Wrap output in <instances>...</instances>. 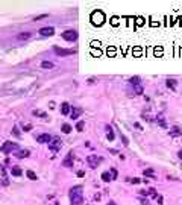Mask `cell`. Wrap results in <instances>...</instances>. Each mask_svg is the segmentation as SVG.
Listing matches in <instances>:
<instances>
[{
	"instance_id": "10",
	"label": "cell",
	"mask_w": 182,
	"mask_h": 205,
	"mask_svg": "<svg viewBox=\"0 0 182 205\" xmlns=\"http://www.w3.org/2000/svg\"><path fill=\"white\" fill-rule=\"evenodd\" d=\"M38 34L43 35V37H52V35L55 34V29H53V28H49V26H47V28H41V29H39Z\"/></svg>"
},
{
	"instance_id": "7",
	"label": "cell",
	"mask_w": 182,
	"mask_h": 205,
	"mask_svg": "<svg viewBox=\"0 0 182 205\" xmlns=\"http://www.w3.org/2000/svg\"><path fill=\"white\" fill-rule=\"evenodd\" d=\"M61 148H62V141L58 138V137H55V138H53V140L50 141V143H49V149H50L53 154H56Z\"/></svg>"
},
{
	"instance_id": "8",
	"label": "cell",
	"mask_w": 182,
	"mask_h": 205,
	"mask_svg": "<svg viewBox=\"0 0 182 205\" xmlns=\"http://www.w3.org/2000/svg\"><path fill=\"white\" fill-rule=\"evenodd\" d=\"M73 163H74V154L70 150V152L67 154V157L64 158L62 166H64V167H73Z\"/></svg>"
},
{
	"instance_id": "42",
	"label": "cell",
	"mask_w": 182,
	"mask_h": 205,
	"mask_svg": "<svg viewBox=\"0 0 182 205\" xmlns=\"http://www.w3.org/2000/svg\"><path fill=\"white\" fill-rule=\"evenodd\" d=\"M108 205H117V204H115V202H114V200H111V202H109Z\"/></svg>"
},
{
	"instance_id": "38",
	"label": "cell",
	"mask_w": 182,
	"mask_h": 205,
	"mask_svg": "<svg viewBox=\"0 0 182 205\" xmlns=\"http://www.w3.org/2000/svg\"><path fill=\"white\" fill-rule=\"evenodd\" d=\"M134 126H135V128H138V129H140V131H143V126H141V125H140V123H134Z\"/></svg>"
},
{
	"instance_id": "5",
	"label": "cell",
	"mask_w": 182,
	"mask_h": 205,
	"mask_svg": "<svg viewBox=\"0 0 182 205\" xmlns=\"http://www.w3.org/2000/svg\"><path fill=\"white\" fill-rule=\"evenodd\" d=\"M102 161H103V158L97 157V155H88V158H87V163H88V166H90L91 169H96Z\"/></svg>"
},
{
	"instance_id": "29",
	"label": "cell",
	"mask_w": 182,
	"mask_h": 205,
	"mask_svg": "<svg viewBox=\"0 0 182 205\" xmlns=\"http://www.w3.org/2000/svg\"><path fill=\"white\" fill-rule=\"evenodd\" d=\"M134 93H135V94H143V87H141V85L134 87Z\"/></svg>"
},
{
	"instance_id": "31",
	"label": "cell",
	"mask_w": 182,
	"mask_h": 205,
	"mask_svg": "<svg viewBox=\"0 0 182 205\" xmlns=\"http://www.w3.org/2000/svg\"><path fill=\"white\" fill-rule=\"evenodd\" d=\"M44 18H47V14H41V15H37L34 18V21H38V20H44Z\"/></svg>"
},
{
	"instance_id": "25",
	"label": "cell",
	"mask_w": 182,
	"mask_h": 205,
	"mask_svg": "<svg viewBox=\"0 0 182 205\" xmlns=\"http://www.w3.org/2000/svg\"><path fill=\"white\" fill-rule=\"evenodd\" d=\"M32 114H34V115H39V117H43V119H47V114L43 113V111H38V109H34Z\"/></svg>"
},
{
	"instance_id": "12",
	"label": "cell",
	"mask_w": 182,
	"mask_h": 205,
	"mask_svg": "<svg viewBox=\"0 0 182 205\" xmlns=\"http://www.w3.org/2000/svg\"><path fill=\"white\" fill-rule=\"evenodd\" d=\"M166 85L170 88L171 91H176V85H177V82H176V79H171V78H168L167 81H166Z\"/></svg>"
},
{
	"instance_id": "14",
	"label": "cell",
	"mask_w": 182,
	"mask_h": 205,
	"mask_svg": "<svg viewBox=\"0 0 182 205\" xmlns=\"http://www.w3.org/2000/svg\"><path fill=\"white\" fill-rule=\"evenodd\" d=\"M11 175L12 176H21V175H23V170H21L18 166H14V167L11 169Z\"/></svg>"
},
{
	"instance_id": "43",
	"label": "cell",
	"mask_w": 182,
	"mask_h": 205,
	"mask_svg": "<svg viewBox=\"0 0 182 205\" xmlns=\"http://www.w3.org/2000/svg\"><path fill=\"white\" fill-rule=\"evenodd\" d=\"M88 205H91V204H88Z\"/></svg>"
},
{
	"instance_id": "23",
	"label": "cell",
	"mask_w": 182,
	"mask_h": 205,
	"mask_svg": "<svg viewBox=\"0 0 182 205\" xmlns=\"http://www.w3.org/2000/svg\"><path fill=\"white\" fill-rule=\"evenodd\" d=\"M83 128H85V122H83V120H81V122H78V123H76V131L82 132V131H83Z\"/></svg>"
},
{
	"instance_id": "34",
	"label": "cell",
	"mask_w": 182,
	"mask_h": 205,
	"mask_svg": "<svg viewBox=\"0 0 182 205\" xmlns=\"http://www.w3.org/2000/svg\"><path fill=\"white\" fill-rule=\"evenodd\" d=\"M32 128H34V126H32V125H30V123H29V125H24V126H23V131H26V132H28V131H30V129H32Z\"/></svg>"
},
{
	"instance_id": "18",
	"label": "cell",
	"mask_w": 182,
	"mask_h": 205,
	"mask_svg": "<svg viewBox=\"0 0 182 205\" xmlns=\"http://www.w3.org/2000/svg\"><path fill=\"white\" fill-rule=\"evenodd\" d=\"M102 179H103L105 182L112 181V175H111V172H103V173H102Z\"/></svg>"
},
{
	"instance_id": "16",
	"label": "cell",
	"mask_w": 182,
	"mask_h": 205,
	"mask_svg": "<svg viewBox=\"0 0 182 205\" xmlns=\"http://www.w3.org/2000/svg\"><path fill=\"white\" fill-rule=\"evenodd\" d=\"M61 131H62L64 134H70L73 131V128H72V125H68V123H64L62 126H61Z\"/></svg>"
},
{
	"instance_id": "37",
	"label": "cell",
	"mask_w": 182,
	"mask_h": 205,
	"mask_svg": "<svg viewBox=\"0 0 182 205\" xmlns=\"http://www.w3.org/2000/svg\"><path fill=\"white\" fill-rule=\"evenodd\" d=\"M140 194H141V196H149V191H146V190H140Z\"/></svg>"
},
{
	"instance_id": "22",
	"label": "cell",
	"mask_w": 182,
	"mask_h": 205,
	"mask_svg": "<svg viewBox=\"0 0 182 205\" xmlns=\"http://www.w3.org/2000/svg\"><path fill=\"white\" fill-rule=\"evenodd\" d=\"M17 38L21 40V41H23V40H29V38H30V34H29V32H21V34L17 35Z\"/></svg>"
},
{
	"instance_id": "11",
	"label": "cell",
	"mask_w": 182,
	"mask_h": 205,
	"mask_svg": "<svg viewBox=\"0 0 182 205\" xmlns=\"http://www.w3.org/2000/svg\"><path fill=\"white\" fill-rule=\"evenodd\" d=\"M168 134H170V137H181L182 135V131H181L179 126H173V128H170Z\"/></svg>"
},
{
	"instance_id": "17",
	"label": "cell",
	"mask_w": 182,
	"mask_h": 205,
	"mask_svg": "<svg viewBox=\"0 0 182 205\" xmlns=\"http://www.w3.org/2000/svg\"><path fill=\"white\" fill-rule=\"evenodd\" d=\"M61 113H62L64 115H67L70 113V105L67 103V102H64V103L61 105Z\"/></svg>"
},
{
	"instance_id": "13",
	"label": "cell",
	"mask_w": 182,
	"mask_h": 205,
	"mask_svg": "<svg viewBox=\"0 0 182 205\" xmlns=\"http://www.w3.org/2000/svg\"><path fill=\"white\" fill-rule=\"evenodd\" d=\"M82 113H83L82 108H76V106H73V109H72V119H78Z\"/></svg>"
},
{
	"instance_id": "40",
	"label": "cell",
	"mask_w": 182,
	"mask_h": 205,
	"mask_svg": "<svg viewBox=\"0 0 182 205\" xmlns=\"http://www.w3.org/2000/svg\"><path fill=\"white\" fill-rule=\"evenodd\" d=\"M177 158H179V160H182V149L179 150V152H177Z\"/></svg>"
},
{
	"instance_id": "27",
	"label": "cell",
	"mask_w": 182,
	"mask_h": 205,
	"mask_svg": "<svg viewBox=\"0 0 182 205\" xmlns=\"http://www.w3.org/2000/svg\"><path fill=\"white\" fill-rule=\"evenodd\" d=\"M144 176L146 178H147V176L153 178V169H146V170H144Z\"/></svg>"
},
{
	"instance_id": "33",
	"label": "cell",
	"mask_w": 182,
	"mask_h": 205,
	"mask_svg": "<svg viewBox=\"0 0 182 205\" xmlns=\"http://www.w3.org/2000/svg\"><path fill=\"white\" fill-rule=\"evenodd\" d=\"M12 134H14L15 137H20V132H18V128H17V126L12 128Z\"/></svg>"
},
{
	"instance_id": "24",
	"label": "cell",
	"mask_w": 182,
	"mask_h": 205,
	"mask_svg": "<svg viewBox=\"0 0 182 205\" xmlns=\"http://www.w3.org/2000/svg\"><path fill=\"white\" fill-rule=\"evenodd\" d=\"M41 67H43V69H53V62H50V61H43V62H41Z\"/></svg>"
},
{
	"instance_id": "26",
	"label": "cell",
	"mask_w": 182,
	"mask_h": 205,
	"mask_svg": "<svg viewBox=\"0 0 182 205\" xmlns=\"http://www.w3.org/2000/svg\"><path fill=\"white\" fill-rule=\"evenodd\" d=\"M106 129H108V140L112 141L114 140V132H112V128L111 126H106Z\"/></svg>"
},
{
	"instance_id": "19",
	"label": "cell",
	"mask_w": 182,
	"mask_h": 205,
	"mask_svg": "<svg viewBox=\"0 0 182 205\" xmlns=\"http://www.w3.org/2000/svg\"><path fill=\"white\" fill-rule=\"evenodd\" d=\"M140 81H141L140 76H134V78L129 79V84H131V85H134V87H137V85H140Z\"/></svg>"
},
{
	"instance_id": "32",
	"label": "cell",
	"mask_w": 182,
	"mask_h": 205,
	"mask_svg": "<svg viewBox=\"0 0 182 205\" xmlns=\"http://www.w3.org/2000/svg\"><path fill=\"white\" fill-rule=\"evenodd\" d=\"M120 137H122V141H123V144H125V146H127V144H129V140L126 138V135H123V134H122V135H120Z\"/></svg>"
},
{
	"instance_id": "15",
	"label": "cell",
	"mask_w": 182,
	"mask_h": 205,
	"mask_svg": "<svg viewBox=\"0 0 182 205\" xmlns=\"http://www.w3.org/2000/svg\"><path fill=\"white\" fill-rule=\"evenodd\" d=\"M29 155H30V152H29L28 149H24V150H18V152L15 154V157L17 158H28Z\"/></svg>"
},
{
	"instance_id": "21",
	"label": "cell",
	"mask_w": 182,
	"mask_h": 205,
	"mask_svg": "<svg viewBox=\"0 0 182 205\" xmlns=\"http://www.w3.org/2000/svg\"><path fill=\"white\" fill-rule=\"evenodd\" d=\"M26 176H28L29 179H32V181H37V179H38L37 173H35V172H32V170H28V172H26Z\"/></svg>"
},
{
	"instance_id": "28",
	"label": "cell",
	"mask_w": 182,
	"mask_h": 205,
	"mask_svg": "<svg viewBox=\"0 0 182 205\" xmlns=\"http://www.w3.org/2000/svg\"><path fill=\"white\" fill-rule=\"evenodd\" d=\"M149 194L152 196V198H155V199L158 198V193H156V190H155L153 187H150V189H149Z\"/></svg>"
},
{
	"instance_id": "35",
	"label": "cell",
	"mask_w": 182,
	"mask_h": 205,
	"mask_svg": "<svg viewBox=\"0 0 182 205\" xmlns=\"http://www.w3.org/2000/svg\"><path fill=\"white\" fill-rule=\"evenodd\" d=\"M140 202H141V205H150V204H149V200H147V199H144V198H140Z\"/></svg>"
},
{
	"instance_id": "6",
	"label": "cell",
	"mask_w": 182,
	"mask_h": 205,
	"mask_svg": "<svg viewBox=\"0 0 182 205\" xmlns=\"http://www.w3.org/2000/svg\"><path fill=\"white\" fill-rule=\"evenodd\" d=\"M53 50H55V53L58 56H68V55H73V53L78 52L76 49H59L58 46L53 47Z\"/></svg>"
},
{
	"instance_id": "39",
	"label": "cell",
	"mask_w": 182,
	"mask_h": 205,
	"mask_svg": "<svg viewBox=\"0 0 182 205\" xmlns=\"http://www.w3.org/2000/svg\"><path fill=\"white\" fill-rule=\"evenodd\" d=\"M156 200H158V204H162V196H158Z\"/></svg>"
},
{
	"instance_id": "2",
	"label": "cell",
	"mask_w": 182,
	"mask_h": 205,
	"mask_svg": "<svg viewBox=\"0 0 182 205\" xmlns=\"http://www.w3.org/2000/svg\"><path fill=\"white\" fill-rule=\"evenodd\" d=\"M91 23L93 24H96V26H100V24H103V21H105V14L102 11H94L91 14Z\"/></svg>"
},
{
	"instance_id": "20",
	"label": "cell",
	"mask_w": 182,
	"mask_h": 205,
	"mask_svg": "<svg viewBox=\"0 0 182 205\" xmlns=\"http://www.w3.org/2000/svg\"><path fill=\"white\" fill-rule=\"evenodd\" d=\"M156 122L159 123V126H162V128H167V123H166V120H164V117L161 114L156 115Z\"/></svg>"
},
{
	"instance_id": "1",
	"label": "cell",
	"mask_w": 182,
	"mask_h": 205,
	"mask_svg": "<svg viewBox=\"0 0 182 205\" xmlns=\"http://www.w3.org/2000/svg\"><path fill=\"white\" fill-rule=\"evenodd\" d=\"M81 190H82L81 185H76L70 190V202H72V205H81L83 202V194Z\"/></svg>"
},
{
	"instance_id": "41",
	"label": "cell",
	"mask_w": 182,
	"mask_h": 205,
	"mask_svg": "<svg viewBox=\"0 0 182 205\" xmlns=\"http://www.w3.org/2000/svg\"><path fill=\"white\" fill-rule=\"evenodd\" d=\"M78 176H79V178H82V176H83V172H82V170H81V172H78Z\"/></svg>"
},
{
	"instance_id": "30",
	"label": "cell",
	"mask_w": 182,
	"mask_h": 205,
	"mask_svg": "<svg viewBox=\"0 0 182 205\" xmlns=\"http://www.w3.org/2000/svg\"><path fill=\"white\" fill-rule=\"evenodd\" d=\"M127 181L132 182V184H140V182H141L140 178H127Z\"/></svg>"
},
{
	"instance_id": "4",
	"label": "cell",
	"mask_w": 182,
	"mask_h": 205,
	"mask_svg": "<svg viewBox=\"0 0 182 205\" xmlns=\"http://www.w3.org/2000/svg\"><path fill=\"white\" fill-rule=\"evenodd\" d=\"M15 149H18V144L14 143V141H5L3 146L0 148V150H2L3 154H11L12 150H15Z\"/></svg>"
},
{
	"instance_id": "3",
	"label": "cell",
	"mask_w": 182,
	"mask_h": 205,
	"mask_svg": "<svg viewBox=\"0 0 182 205\" xmlns=\"http://www.w3.org/2000/svg\"><path fill=\"white\" fill-rule=\"evenodd\" d=\"M61 37H62L65 41H76L78 40V30L76 29H68V30H65V32L61 34Z\"/></svg>"
},
{
	"instance_id": "9",
	"label": "cell",
	"mask_w": 182,
	"mask_h": 205,
	"mask_svg": "<svg viewBox=\"0 0 182 205\" xmlns=\"http://www.w3.org/2000/svg\"><path fill=\"white\" fill-rule=\"evenodd\" d=\"M52 140V135H49V134H39L37 137V143H50Z\"/></svg>"
},
{
	"instance_id": "36",
	"label": "cell",
	"mask_w": 182,
	"mask_h": 205,
	"mask_svg": "<svg viewBox=\"0 0 182 205\" xmlns=\"http://www.w3.org/2000/svg\"><path fill=\"white\" fill-rule=\"evenodd\" d=\"M111 175H112V179H115V178H117V170H115V169H111Z\"/></svg>"
}]
</instances>
